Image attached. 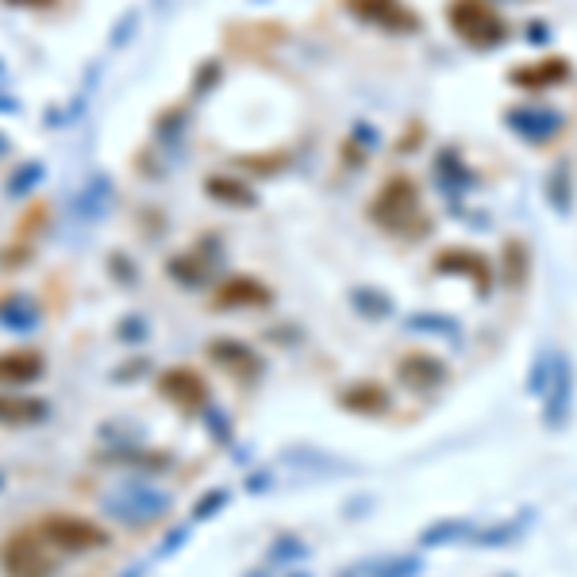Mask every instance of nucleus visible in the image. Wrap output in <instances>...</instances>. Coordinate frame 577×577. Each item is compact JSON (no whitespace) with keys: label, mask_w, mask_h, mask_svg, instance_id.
Returning a JSON list of instances; mask_svg holds the SVG:
<instances>
[{"label":"nucleus","mask_w":577,"mask_h":577,"mask_svg":"<svg viewBox=\"0 0 577 577\" xmlns=\"http://www.w3.org/2000/svg\"><path fill=\"white\" fill-rule=\"evenodd\" d=\"M347 8L358 20H370V24L397 31V35H408V31L420 27V20L412 16V8H404L401 0H347Z\"/></svg>","instance_id":"6"},{"label":"nucleus","mask_w":577,"mask_h":577,"mask_svg":"<svg viewBox=\"0 0 577 577\" xmlns=\"http://www.w3.org/2000/svg\"><path fill=\"white\" fill-rule=\"evenodd\" d=\"M39 304L31 301L27 293H8V297H0V327L4 331H16V335H24V331H35L39 327Z\"/></svg>","instance_id":"12"},{"label":"nucleus","mask_w":577,"mask_h":577,"mask_svg":"<svg viewBox=\"0 0 577 577\" xmlns=\"http://www.w3.org/2000/svg\"><path fill=\"white\" fill-rule=\"evenodd\" d=\"M0 112H12V116H16V112H20V104L12 101V97H0Z\"/></svg>","instance_id":"25"},{"label":"nucleus","mask_w":577,"mask_h":577,"mask_svg":"<svg viewBox=\"0 0 577 577\" xmlns=\"http://www.w3.org/2000/svg\"><path fill=\"white\" fill-rule=\"evenodd\" d=\"M447 24L470 47H501L508 39V24L501 20V12H493L485 0H451L447 4Z\"/></svg>","instance_id":"2"},{"label":"nucleus","mask_w":577,"mask_h":577,"mask_svg":"<svg viewBox=\"0 0 577 577\" xmlns=\"http://www.w3.org/2000/svg\"><path fill=\"white\" fill-rule=\"evenodd\" d=\"M116 335H120V343L135 347V343H143V339L151 335V324H147L143 316H124V324L116 327Z\"/></svg>","instance_id":"19"},{"label":"nucleus","mask_w":577,"mask_h":577,"mask_svg":"<svg viewBox=\"0 0 577 577\" xmlns=\"http://www.w3.org/2000/svg\"><path fill=\"white\" fill-rule=\"evenodd\" d=\"M270 301H274V293L262 281H254V277H227L224 285L216 289V297H212L216 308H262Z\"/></svg>","instance_id":"8"},{"label":"nucleus","mask_w":577,"mask_h":577,"mask_svg":"<svg viewBox=\"0 0 577 577\" xmlns=\"http://www.w3.org/2000/svg\"><path fill=\"white\" fill-rule=\"evenodd\" d=\"M104 512L127 527L154 524L158 516L170 512V493L151 489V485H143V481H131V485H124L120 493H112V497L104 501Z\"/></svg>","instance_id":"4"},{"label":"nucleus","mask_w":577,"mask_h":577,"mask_svg":"<svg viewBox=\"0 0 577 577\" xmlns=\"http://www.w3.org/2000/svg\"><path fill=\"white\" fill-rule=\"evenodd\" d=\"M374 220L385 231H404L408 224L420 220V193H416L412 177L397 174L381 185V193L374 201Z\"/></svg>","instance_id":"5"},{"label":"nucleus","mask_w":577,"mask_h":577,"mask_svg":"<svg viewBox=\"0 0 577 577\" xmlns=\"http://www.w3.org/2000/svg\"><path fill=\"white\" fill-rule=\"evenodd\" d=\"M570 66L562 58L554 62H539V66H527V70H512V85H524V89H539V85H554V81H566Z\"/></svg>","instance_id":"16"},{"label":"nucleus","mask_w":577,"mask_h":577,"mask_svg":"<svg viewBox=\"0 0 577 577\" xmlns=\"http://www.w3.org/2000/svg\"><path fill=\"white\" fill-rule=\"evenodd\" d=\"M204 193L208 197H216L220 204H235V208H251L254 204V193L243 185V181H235V177H204Z\"/></svg>","instance_id":"15"},{"label":"nucleus","mask_w":577,"mask_h":577,"mask_svg":"<svg viewBox=\"0 0 577 577\" xmlns=\"http://www.w3.org/2000/svg\"><path fill=\"white\" fill-rule=\"evenodd\" d=\"M208 354H212L220 366H227L231 374H239L243 366H247L251 374H258V358H254L251 347H247V343H239V339H216V343L208 347Z\"/></svg>","instance_id":"14"},{"label":"nucleus","mask_w":577,"mask_h":577,"mask_svg":"<svg viewBox=\"0 0 577 577\" xmlns=\"http://www.w3.org/2000/svg\"><path fill=\"white\" fill-rule=\"evenodd\" d=\"M508 127H516L524 139L531 143H543V139H554V131L562 127V116L554 112V108H535V104H527V108H516V112H508Z\"/></svg>","instance_id":"10"},{"label":"nucleus","mask_w":577,"mask_h":577,"mask_svg":"<svg viewBox=\"0 0 577 577\" xmlns=\"http://www.w3.org/2000/svg\"><path fill=\"white\" fill-rule=\"evenodd\" d=\"M147 574V566H127L124 574H116V577H143Z\"/></svg>","instance_id":"26"},{"label":"nucleus","mask_w":577,"mask_h":577,"mask_svg":"<svg viewBox=\"0 0 577 577\" xmlns=\"http://www.w3.org/2000/svg\"><path fill=\"white\" fill-rule=\"evenodd\" d=\"M51 416V404L39 397H0V424H39Z\"/></svg>","instance_id":"13"},{"label":"nucleus","mask_w":577,"mask_h":577,"mask_svg":"<svg viewBox=\"0 0 577 577\" xmlns=\"http://www.w3.org/2000/svg\"><path fill=\"white\" fill-rule=\"evenodd\" d=\"M224 501H227L224 489H216V493H204L201 504H197V520H204V516H212V512H216V508H220V504H224Z\"/></svg>","instance_id":"20"},{"label":"nucleus","mask_w":577,"mask_h":577,"mask_svg":"<svg viewBox=\"0 0 577 577\" xmlns=\"http://www.w3.org/2000/svg\"><path fill=\"white\" fill-rule=\"evenodd\" d=\"M112 197H116V185H112L104 174H93L89 181H85V189L77 193V216H81L85 224L104 220L108 208H112Z\"/></svg>","instance_id":"11"},{"label":"nucleus","mask_w":577,"mask_h":577,"mask_svg":"<svg viewBox=\"0 0 577 577\" xmlns=\"http://www.w3.org/2000/svg\"><path fill=\"white\" fill-rule=\"evenodd\" d=\"M158 389H162L166 401L181 404V408H201L204 397H208V385L201 381V374H197V370H185V366L166 370V374L158 377Z\"/></svg>","instance_id":"7"},{"label":"nucleus","mask_w":577,"mask_h":577,"mask_svg":"<svg viewBox=\"0 0 577 577\" xmlns=\"http://www.w3.org/2000/svg\"><path fill=\"white\" fill-rule=\"evenodd\" d=\"M51 543L39 535V531H27V527H16L4 535L0 543V570L4 577H54L58 562L47 551Z\"/></svg>","instance_id":"1"},{"label":"nucleus","mask_w":577,"mask_h":577,"mask_svg":"<svg viewBox=\"0 0 577 577\" xmlns=\"http://www.w3.org/2000/svg\"><path fill=\"white\" fill-rule=\"evenodd\" d=\"M39 535L51 543L54 551L66 554H85V551H101L108 547V531L85 516H74V512H51L43 516L39 524Z\"/></svg>","instance_id":"3"},{"label":"nucleus","mask_w":577,"mask_h":577,"mask_svg":"<svg viewBox=\"0 0 577 577\" xmlns=\"http://www.w3.org/2000/svg\"><path fill=\"white\" fill-rule=\"evenodd\" d=\"M4 74H8V66H4V58H0V77H4Z\"/></svg>","instance_id":"28"},{"label":"nucleus","mask_w":577,"mask_h":577,"mask_svg":"<svg viewBox=\"0 0 577 577\" xmlns=\"http://www.w3.org/2000/svg\"><path fill=\"white\" fill-rule=\"evenodd\" d=\"M181 543H185V531H174V539H166V543H162V551H158V554H170L174 547H181Z\"/></svg>","instance_id":"23"},{"label":"nucleus","mask_w":577,"mask_h":577,"mask_svg":"<svg viewBox=\"0 0 577 577\" xmlns=\"http://www.w3.org/2000/svg\"><path fill=\"white\" fill-rule=\"evenodd\" d=\"M8 4H16V8H51L54 0H8Z\"/></svg>","instance_id":"24"},{"label":"nucleus","mask_w":577,"mask_h":577,"mask_svg":"<svg viewBox=\"0 0 577 577\" xmlns=\"http://www.w3.org/2000/svg\"><path fill=\"white\" fill-rule=\"evenodd\" d=\"M47 370V358L39 351H8L0 354V385L4 389H20V385H31L39 381Z\"/></svg>","instance_id":"9"},{"label":"nucleus","mask_w":577,"mask_h":577,"mask_svg":"<svg viewBox=\"0 0 577 577\" xmlns=\"http://www.w3.org/2000/svg\"><path fill=\"white\" fill-rule=\"evenodd\" d=\"M39 181H43V166H39V162H27V166H20L16 174L8 177L4 193H8V197H27V193H31Z\"/></svg>","instance_id":"18"},{"label":"nucleus","mask_w":577,"mask_h":577,"mask_svg":"<svg viewBox=\"0 0 577 577\" xmlns=\"http://www.w3.org/2000/svg\"><path fill=\"white\" fill-rule=\"evenodd\" d=\"M135 20H139V16H135V12H127L124 24H120V27H116V31H112V43H116V47H124V39H127V35H131V27H135Z\"/></svg>","instance_id":"22"},{"label":"nucleus","mask_w":577,"mask_h":577,"mask_svg":"<svg viewBox=\"0 0 577 577\" xmlns=\"http://www.w3.org/2000/svg\"><path fill=\"white\" fill-rule=\"evenodd\" d=\"M108 270H112V277H124V281H131V277H135V270H131V262H127V254H112Z\"/></svg>","instance_id":"21"},{"label":"nucleus","mask_w":577,"mask_h":577,"mask_svg":"<svg viewBox=\"0 0 577 577\" xmlns=\"http://www.w3.org/2000/svg\"><path fill=\"white\" fill-rule=\"evenodd\" d=\"M166 270H170V277L181 281L185 289H201V285H204V266L193 258V254H177V258H170V266H166Z\"/></svg>","instance_id":"17"},{"label":"nucleus","mask_w":577,"mask_h":577,"mask_svg":"<svg viewBox=\"0 0 577 577\" xmlns=\"http://www.w3.org/2000/svg\"><path fill=\"white\" fill-rule=\"evenodd\" d=\"M0 154H8V139L4 135H0Z\"/></svg>","instance_id":"27"}]
</instances>
